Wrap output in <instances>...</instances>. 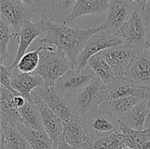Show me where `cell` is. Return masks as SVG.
<instances>
[{"label":"cell","instance_id":"6da1fadb","mask_svg":"<svg viewBox=\"0 0 150 149\" xmlns=\"http://www.w3.org/2000/svg\"><path fill=\"white\" fill-rule=\"evenodd\" d=\"M103 29H105L104 24L93 27H72L69 23L45 20V32L40 42L42 45L54 46L61 49L74 68L77 57L88 40Z\"/></svg>","mask_w":150,"mask_h":149},{"label":"cell","instance_id":"7a4b0ae2","mask_svg":"<svg viewBox=\"0 0 150 149\" xmlns=\"http://www.w3.org/2000/svg\"><path fill=\"white\" fill-rule=\"evenodd\" d=\"M40 54V64L33 74L44 80V88L54 87L56 82L72 68L65 54L54 46L42 45Z\"/></svg>","mask_w":150,"mask_h":149},{"label":"cell","instance_id":"3957f363","mask_svg":"<svg viewBox=\"0 0 150 149\" xmlns=\"http://www.w3.org/2000/svg\"><path fill=\"white\" fill-rule=\"evenodd\" d=\"M107 100V86L98 77L95 76L69 101L76 114L85 119L106 105Z\"/></svg>","mask_w":150,"mask_h":149},{"label":"cell","instance_id":"277c9868","mask_svg":"<svg viewBox=\"0 0 150 149\" xmlns=\"http://www.w3.org/2000/svg\"><path fill=\"white\" fill-rule=\"evenodd\" d=\"M124 45L123 40L116 32H109L105 29L95 33L87 42L84 48L79 54L73 68L83 69L87 67L91 58L101 52Z\"/></svg>","mask_w":150,"mask_h":149},{"label":"cell","instance_id":"5b68a950","mask_svg":"<svg viewBox=\"0 0 150 149\" xmlns=\"http://www.w3.org/2000/svg\"><path fill=\"white\" fill-rule=\"evenodd\" d=\"M142 12L139 8L120 27L116 33L123 40V44L129 47L143 50L146 48L148 40V27Z\"/></svg>","mask_w":150,"mask_h":149},{"label":"cell","instance_id":"8992f818","mask_svg":"<svg viewBox=\"0 0 150 149\" xmlns=\"http://www.w3.org/2000/svg\"><path fill=\"white\" fill-rule=\"evenodd\" d=\"M95 76V74L88 66L83 69L71 68L56 82L54 88L59 95L69 100Z\"/></svg>","mask_w":150,"mask_h":149},{"label":"cell","instance_id":"52a82bcc","mask_svg":"<svg viewBox=\"0 0 150 149\" xmlns=\"http://www.w3.org/2000/svg\"><path fill=\"white\" fill-rule=\"evenodd\" d=\"M35 17V10L20 0H1V18L11 27L15 40H17L24 23Z\"/></svg>","mask_w":150,"mask_h":149},{"label":"cell","instance_id":"ba28073f","mask_svg":"<svg viewBox=\"0 0 150 149\" xmlns=\"http://www.w3.org/2000/svg\"><path fill=\"white\" fill-rule=\"evenodd\" d=\"M76 0H38L34 10L38 19L69 23Z\"/></svg>","mask_w":150,"mask_h":149},{"label":"cell","instance_id":"9c48e42d","mask_svg":"<svg viewBox=\"0 0 150 149\" xmlns=\"http://www.w3.org/2000/svg\"><path fill=\"white\" fill-rule=\"evenodd\" d=\"M62 139L75 149H93L95 138L84 119L78 114L68 123L63 124Z\"/></svg>","mask_w":150,"mask_h":149},{"label":"cell","instance_id":"30bf717a","mask_svg":"<svg viewBox=\"0 0 150 149\" xmlns=\"http://www.w3.org/2000/svg\"><path fill=\"white\" fill-rule=\"evenodd\" d=\"M83 119L94 136L95 141L120 131L119 119L112 113L107 106V103Z\"/></svg>","mask_w":150,"mask_h":149},{"label":"cell","instance_id":"8fae6325","mask_svg":"<svg viewBox=\"0 0 150 149\" xmlns=\"http://www.w3.org/2000/svg\"><path fill=\"white\" fill-rule=\"evenodd\" d=\"M138 7L131 0H110L105 11V29L116 32L128 20Z\"/></svg>","mask_w":150,"mask_h":149},{"label":"cell","instance_id":"7c38bea8","mask_svg":"<svg viewBox=\"0 0 150 149\" xmlns=\"http://www.w3.org/2000/svg\"><path fill=\"white\" fill-rule=\"evenodd\" d=\"M142 51V50H138L121 45L105 50L101 52L100 54L112 68L116 76L119 77H123L136 56Z\"/></svg>","mask_w":150,"mask_h":149},{"label":"cell","instance_id":"4fadbf2b","mask_svg":"<svg viewBox=\"0 0 150 149\" xmlns=\"http://www.w3.org/2000/svg\"><path fill=\"white\" fill-rule=\"evenodd\" d=\"M34 92L45 101L63 124L69 122L76 114L70 102L59 95L54 87L50 89L40 87L36 89Z\"/></svg>","mask_w":150,"mask_h":149},{"label":"cell","instance_id":"5bb4252c","mask_svg":"<svg viewBox=\"0 0 150 149\" xmlns=\"http://www.w3.org/2000/svg\"><path fill=\"white\" fill-rule=\"evenodd\" d=\"M32 97L33 102L39 109L44 130L51 138L54 148L62 140L63 123L57 117V115L49 108V106L45 103V101L34 91L33 92Z\"/></svg>","mask_w":150,"mask_h":149},{"label":"cell","instance_id":"9a60e30c","mask_svg":"<svg viewBox=\"0 0 150 149\" xmlns=\"http://www.w3.org/2000/svg\"><path fill=\"white\" fill-rule=\"evenodd\" d=\"M45 32V20L37 19L33 21V19H27L16 40L18 42V50L14 59L12 65L17 67V64L22 58V56L27 52L31 44L39 37H43Z\"/></svg>","mask_w":150,"mask_h":149},{"label":"cell","instance_id":"2e32d148","mask_svg":"<svg viewBox=\"0 0 150 149\" xmlns=\"http://www.w3.org/2000/svg\"><path fill=\"white\" fill-rule=\"evenodd\" d=\"M150 94V53L145 48L134 59L124 76Z\"/></svg>","mask_w":150,"mask_h":149},{"label":"cell","instance_id":"e0dca14e","mask_svg":"<svg viewBox=\"0 0 150 149\" xmlns=\"http://www.w3.org/2000/svg\"><path fill=\"white\" fill-rule=\"evenodd\" d=\"M106 86L108 100H115L132 97L147 99L149 97V92L147 90L134 84L125 77L118 76Z\"/></svg>","mask_w":150,"mask_h":149},{"label":"cell","instance_id":"ac0fdd59","mask_svg":"<svg viewBox=\"0 0 150 149\" xmlns=\"http://www.w3.org/2000/svg\"><path fill=\"white\" fill-rule=\"evenodd\" d=\"M11 87L27 101H33V92L38 88L44 87V80L33 73L20 72L15 67L12 73Z\"/></svg>","mask_w":150,"mask_h":149},{"label":"cell","instance_id":"d6986e66","mask_svg":"<svg viewBox=\"0 0 150 149\" xmlns=\"http://www.w3.org/2000/svg\"><path fill=\"white\" fill-rule=\"evenodd\" d=\"M18 93L0 86V125L17 126L22 124L18 109L14 104V97Z\"/></svg>","mask_w":150,"mask_h":149},{"label":"cell","instance_id":"ffe728a7","mask_svg":"<svg viewBox=\"0 0 150 149\" xmlns=\"http://www.w3.org/2000/svg\"><path fill=\"white\" fill-rule=\"evenodd\" d=\"M110 0H76L69 21L87 15L96 16L106 11Z\"/></svg>","mask_w":150,"mask_h":149},{"label":"cell","instance_id":"44dd1931","mask_svg":"<svg viewBox=\"0 0 150 149\" xmlns=\"http://www.w3.org/2000/svg\"><path fill=\"white\" fill-rule=\"evenodd\" d=\"M32 149H54V143L45 130H33L22 124L16 126Z\"/></svg>","mask_w":150,"mask_h":149},{"label":"cell","instance_id":"7402d4cb","mask_svg":"<svg viewBox=\"0 0 150 149\" xmlns=\"http://www.w3.org/2000/svg\"><path fill=\"white\" fill-rule=\"evenodd\" d=\"M147 114L148 102L146 99L135 105L131 111H129L127 114L120 118L119 121L133 130L142 131L145 129Z\"/></svg>","mask_w":150,"mask_h":149},{"label":"cell","instance_id":"603a6c76","mask_svg":"<svg viewBox=\"0 0 150 149\" xmlns=\"http://www.w3.org/2000/svg\"><path fill=\"white\" fill-rule=\"evenodd\" d=\"M1 126V149H25L29 145L19 130L10 125Z\"/></svg>","mask_w":150,"mask_h":149},{"label":"cell","instance_id":"cb8c5ba5","mask_svg":"<svg viewBox=\"0 0 150 149\" xmlns=\"http://www.w3.org/2000/svg\"><path fill=\"white\" fill-rule=\"evenodd\" d=\"M120 130L123 134L126 147L132 149H142L150 141V130L144 129L142 131L133 130L119 121Z\"/></svg>","mask_w":150,"mask_h":149},{"label":"cell","instance_id":"d4e9b609","mask_svg":"<svg viewBox=\"0 0 150 149\" xmlns=\"http://www.w3.org/2000/svg\"><path fill=\"white\" fill-rule=\"evenodd\" d=\"M87 66L105 85L110 84L116 77H118L112 68L108 64V62L100 54H96L91 58Z\"/></svg>","mask_w":150,"mask_h":149},{"label":"cell","instance_id":"484cf974","mask_svg":"<svg viewBox=\"0 0 150 149\" xmlns=\"http://www.w3.org/2000/svg\"><path fill=\"white\" fill-rule=\"evenodd\" d=\"M18 112L24 126L33 130H44L39 109L33 99V101H26L25 105L18 109Z\"/></svg>","mask_w":150,"mask_h":149},{"label":"cell","instance_id":"4316f807","mask_svg":"<svg viewBox=\"0 0 150 149\" xmlns=\"http://www.w3.org/2000/svg\"><path fill=\"white\" fill-rule=\"evenodd\" d=\"M143 100H146V99L142 98V97H136L120 98V99H115V100H108L107 106L112 112V113L118 119H120L125 114H127L129 111H131L135 105H137Z\"/></svg>","mask_w":150,"mask_h":149},{"label":"cell","instance_id":"83f0119b","mask_svg":"<svg viewBox=\"0 0 150 149\" xmlns=\"http://www.w3.org/2000/svg\"><path fill=\"white\" fill-rule=\"evenodd\" d=\"M43 49V46H40L34 50L26 52L18 63L17 64V68L23 73H33L38 68L40 64V54Z\"/></svg>","mask_w":150,"mask_h":149},{"label":"cell","instance_id":"f1b7e54d","mask_svg":"<svg viewBox=\"0 0 150 149\" xmlns=\"http://www.w3.org/2000/svg\"><path fill=\"white\" fill-rule=\"evenodd\" d=\"M124 148H126V143L120 130L97 139L93 146V149H123Z\"/></svg>","mask_w":150,"mask_h":149},{"label":"cell","instance_id":"f546056e","mask_svg":"<svg viewBox=\"0 0 150 149\" xmlns=\"http://www.w3.org/2000/svg\"><path fill=\"white\" fill-rule=\"evenodd\" d=\"M15 39V34L11 27L6 21L1 18L0 19V63H4V60L10 57L8 53V45L11 39Z\"/></svg>","mask_w":150,"mask_h":149},{"label":"cell","instance_id":"4dcf8cb0","mask_svg":"<svg viewBox=\"0 0 150 149\" xmlns=\"http://www.w3.org/2000/svg\"><path fill=\"white\" fill-rule=\"evenodd\" d=\"M14 68L15 67L12 64L5 66L4 63H0V83L1 87H4L13 93H18L11 87V78Z\"/></svg>","mask_w":150,"mask_h":149},{"label":"cell","instance_id":"1f68e13d","mask_svg":"<svg viewBox=\"0 0 150 149\" xmlns=\"http://www.w3.org/2000/svg\"><path fill=\"white\" fill-rule=\"evenodd\" d=\"M132 2H134L136 6L140 9V11L142 12H143L146 8H147V5H148V3L149 0H131Z\"/></svg>","mask_w":150,"mask_h":149},{"label":"cell","instance_id":"d6a6232c","mask_svg":"<svg viewBox=\"0 0 150 149\" xmlns=\"http://www.w3.org/2000/svg\"><path fill=\"white\" fill-rule=\"evenodd\" d=\"M54 149H75L71 145L66 142L63 139L54 148Z\"/></svg>","mask_w":150,"mask_h":149},{"label":"cell","instance_id":"836d02e7","mask_svg":"<svg viewBox=\"0 0 150 149\" xmlns=\"http://www.w3.org/2000/svg\"><path fill=\"white\" fill-rule=\"evenodd\" d=\"M147 102H148V114H147V120L145 124V129L150 130V94L147 98Z\"/></svg>","mask_w":150,"mask_h":149},{"label":"cell","instance_id":"e575fe53","mask_svg":"<svg viewBox=\"0 0 150 149\" xmlns=\"http://www.w3.org/2000/svg\"><path fill=\"white\" fill-rule=\"evenodd\" d=\"M142 15L144 17V19L147 23V25L150 24V0L148 3V5H147V8L146 10L142 12Z\"/></svg>","mask_w":150,"mask_h":149},{"label":"cell","instance_id":"d590c367","mask_svg":"<svg viewBox=\"0 0 150 149\" xmlns=\"http://www.w3.org/2000/svg\"><path fill=\"white\" fill-rule=\"evenodd\" d=\"M20 1H22L23 3H25L29 7H32V8L34 9V2H33V0H20Z\"/></svg>","mask_w":150,"mask_h":149},{"label":"cell","instance_id":"8d00e7d4","mask_svg":"<svg viewBox=\"0 0 150 149\" xmlns=\"http://www.w3.org/2000/svg\"><path fill=\"white\" fill-rule=\"evenodd\" d=\"M146 49L150 53V33L148 35V40H147V44H146Z\"/></svg>","mask_w":150,"mask_h":149},{"label":"cell","instance_id":"74e56055","mask_svg":"<svg viewBox=\"0 0 150 149\" xmlns=\"http://www.w3.org/2000/svg\"><path fill=\"white\" fill-rule=\"evenodd\" d=\"M142 149H150V141H149V142L142 148Z\"/></svg>","mask_w":150,"mask_h":149},{"label":"cell","instance_id":"f35d334b","mask_svg":"<svg viewBox=\"0 0 150 149\" xmlns=\"http://www.w3.org/2000/svg\"><path fill=\"white\" fill-rule=\"evenodd\" d=\"M123 149H132V148H127V147H126V148H124Z\"/></svg>","mask_w":150,"mask_h":149},{"label":"cell","instance_id":"ab89813d","mask_svg":"<svg viewBox=\"0 0 150 149\" xmlns=\"http://www.w3.org/2000/svg\"><path fill=\"white\" fill-rule=\"evenodd\" d=\"M25 149H32V148H30V146H28V147H27V148H25Z\"/></svg>","mask_w":150,"mask_h":149}]
</instances>
